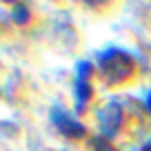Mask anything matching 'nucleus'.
<instances>
[{"mask_svg": "<svg viewBox=\"0 0 151 151\" xmlns=\"http://www.w3.org/2000/svg\"><path fill=\"white\" fill-rule=\"evenodd\" d=\"M100 69L109 82H124L133 73V60L120 49H109L100 56Z\"/></svg>", "mask_w": 151, "mask_h": 151, "instance_id": "1", "label": "nucleus"}, {"mask_svg": "<svg viewBox=\"0 0 151 151\" xmlns=\"http://www.w3.org/2000/svg\"><path fill=\"white\" fill-rule=\"evenodd\" d=\"M120 122H122V111H120L118 104H109V107L102 109V113H100V124H102V131L107 133V136H113V131L120 127Z\"/></svg>", "mask_w": 151, "mask_h": 151, "instance_id": "2", "label": "nucleus"}, {"mask_svg": "<svg viewBox=\"0 0 151 151\" xmlns=\"http://www.w3.org/2000/svg\"><path fill=\"white\" fill-rule=\"evenodd\" d=\"M53 120H56V124L60 127V131L65 133V136H71V138H82V133H85V127H82L80 122L71 120L69 116H65V113H60V111H56Z\"/></svg>", "mask_w": 151, "mask_h": 151, "instance_id": "3", "label": "nucleus"}, {"mask_svg": "<svg viewBox=\"0 0 151 151\" xmlns=\"http://www.w3.org/2000/svg\"><path fill=\"white\" fill-rule=\"evenodd\" d=\"M87 76H89V67L82 65L80 67V76H78V102H80V107L85 104V100H89V93H91Z\"/></svg>", "mask_w": 151, "mask_h": 151, "instance_id": "4", "label": "nucleus"}, {"mask_svg": "<svg viewBox=\"0 0 151 151\" xmlns=\"http://www.w3.org/2000/svg\"><path fill=\"white\" fill-rule=\"evenodd\" d=\"M96 151H118V149H113V147L107 145V142H98V145H96Z\"/></svg>", "mask_w": 151, "mask_h": 151, "instance_id": "5", "label": "nucleus"}, {"mask_svg": "<svg viewBox=\"0 0 151 151\" xmlns=\"http://www.w3.org/2000/svg\"><path fill=\"white\" fill-rule=\"evenodd\" d=\"M85 2H87V5H91V7H96V5H102L104 0H85Z\"/></svg>", "mask_w": 151, "mask_h": 151, "instance_id": "6", "label": "nucleus"}, {"mask_svg": "<svg viewBox=\"0 0 151 151\" xmlns=\"http://www.w3.org/2000/svg\"><path fill=\"white\" fill-rule=\"evenodd\" d=\"M147 107H149V111H151V93H149V98H147Z\"/></svg>", "mask_w": 151, "mask_h": 151, "instance_id": "7", "label": "nucleus"}]
</instances>
